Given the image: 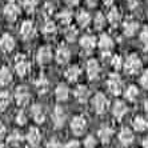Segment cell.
I'll list each match as a JSON object with an SVG mask.
<instances>
[{
  "label": "cell",
  "mask_w": 148,
  "mask_h": 148,
  "mask_svg": "<svg viewBox=\"0 0 148 148\" xmlns=\"http://www.w3.org/2000/svg\"><path fill=\"white\" fill-rule=\"evenodd\" d=\"M11 101H12V95L8 91H1L0 92V111L7 110Z\"/></svg>",
  "instance_id": "obj_34"
},
{
  "label": "cell",
  "mask_w": 148,
  "mask_h": 148,
  "mask_svg": "<svg viewBox=\"0 0 148 148\" xmlns=\"http://www.w3.org/2000/svg\"><path fill=\"white\" fill-rule=\"evenodd\" d=\"M143 148H148V136L143 139Z\"/></svg>",
  "instance_id": "obj_51"
},
{
  "label": "cell",
  "mask_w": 148,
  "mask_h": 148,
  "mask_svg": "<svg viewBox=\"0 0 148 148\" xmlns=\"http://www.w3.org/2000/svg\"><path fill=\"white\" fill-rule=\"evenodd\" d=\"M100 64L97 62L96 59H90L86 64V72H87V76H88V79L91 80H95L99 77L100 75Z\"/></svg>",
  "instance_id": "obj_13"
},
{
  "label": "cell",
  "mask_w": 148,
  "mask_h": 148,
  "mask_svg": "<svg viewBox=\"0 0 148 148\" xmlns=\"http://www.w3.org/2000/svg\"><path fill=\"white\" fill-rule=\"evenodd\" d=\"M41 31H43V34H44L45 36H53V35L56 34V31H58L55 21L47 19L45 23H44V25H43V29H41Z\"/></svg>",
  "instance_id": "obj_35"
},
{
  "label": "cell",
  "mask_w": 148,
  "mask_h": 148,
  "mask_svg": "<svg viewBox=\"0 0 148 148\" xmlns=\"http://www.w3.org/2000/svg\"><path fill=\"white\" fill-rule=\"evenodd\" d=\"M63 147H64V145H63L56 138L49 139L48 143H47V145H45V148H63Z\"/></svg>",
  "instance_id": "obj_43"
},
{
  "label": "cell",
  "mask_w": 148,
  "mask_h": 148,
  "mask_svg": "<svg viewBox=\"0 0 148 148\" xmlns=\"http://www.w3.org/2000/svg\"><path fill=\"white\" fill-rule=\"evenodd\" d=\"M80 73H82V69L79 66H71L64 71V76L69 83H75L80 77Z\"/></svg>",
  "instance_id": "obj_27"
},
{
  "label": "cell",
  "mask_w": 148,
  "mask_h": 148,
  "mask_svg": "<svg viewBox=\"0 0 148 148\" xmlns=\"http://www.w3.org/2000/svg\"><path fill=\"white\" fill-rule=\"evenodd\" d=\"M15 100L19 107H25L29 101H31V92L25 86H19L16 87L15 91Z\"/></svg>",
  "instance_id": "obj_6"
},
{
  "label": "cell",
  "mask_w": 148,
  "mask_h": 148,
  "mask_svg": "<svg viewBox=\"0 0 148 148\" xmlns=\"http://www.w3.org/2000/svg\"><path fill=\"white\" fill-rule=\"evenodd\" d=\"M83 145H84V148H96V145H97L96 138L92 136V135H88L84 139V141H83Z\"/></svg>",
  "instance_id": "obj_40"
},
{
  "label": "cell",
  "mask_w": 148,
  "mask_h": 148,
  "mask_svg": "<svg viewBox=\"0 0 148 148\" xmlns=\"http://www.w3.org/2000/svg\"><path fill=\"white\" fill-rule=\"evenodd\" d=\"M72 12L69 10H62L58 14V20L60 24H63L64 27H67V25L71 24V21H72Z\"/></svg>",
  "instance_id": "obj_31"
},
{
  "label": "cell",
  "mask_w": 148,
  "mask_h": 148,
  "mask_svg": "<svg viewBox=\"0 0 148 148\" xmlns=\"http://www.w3.org/2000/svg\"><path fill=\"white\" fill-rule=\"evenodd\" d=\"M15 121H16V124H19V125H24V124L27 123V115H25V112L23 110H20L16 114Z\"/></svg>",
  "instance_id": "obj_42"
},
{
  "label": "cell",
  "mask_w": 148,
  "mask_h": 148,
  "mask_svg": "<svg viewBox=\"0 0 148 148\" xmlns=\"http://www.w3.org/2000/svg\"><path fill=\"white\" fill-rule=\"evenodd\" d=\"M20 15V7L14 0H10L4 7V16L8 21H15Z\"/></svg>",
  "instance_id": "obj_8"
},
{
  "label": "cell",
  "mask_w": 148,
  "mask_h": 148,
  "mask_svg": "<svg viewBox=\"0 0 148 148\" xmlns=\"http://www.w3.org/2000/svg\"><path fill=\"white\" fill-rule=\"evenodd\" d=\"M55 59L59 64H66V63H68V60L71 59V51H69L68 47H67V45H63V44L59 45L58 49H56V53H55Z\"/></svg>",
  "instance_id": "obj_15"
},
{
  "label": "cell",
  "mask_w": 148,
  "mask_h": 148,
  "mask_svg": "<svg viewBox=\"0 0 148 148\" xmlns=\"http://www.w3.org/2000/svg\"><path fill=\"white\" fill-rule=\"evenodd\" d=\"M29 115L36 124H43L45 121V117H47L45 110L41 104H32L29 108Z\"/></svg>",
  "instance_id": "obj_9"
},
{
  "label": "cell",
  "mask_w": 148,
  "mask_h": 148,
  "mask_svg": "<svg viewBox=\"0 0 148 148\" xmlns=\"http://www.w3.org/2000/svg\"><path fill=\"white\" fill-rule=\"evenodd\" d=\"M97 3H99V0H86V4L88 5V7H91V8L96 7Z\"/></svg>",
  "instance_id": "obj_48"
},
{
  "label": "cell",
  "mask_w": 148,
  "mask_h": 148,
  "mask_svg": "<svg viewBox=\"0 0 148 148\" xmlns=\"http://www.w3.org/2000/svg\"><path fill=\"white\" fill-rule=\"evenodd\" d=\"M25 139V136L21 134L19 130H14L11 131L10 135L7 136V140H8V144L12 145V147H19V145L23 143V140Z\"/></svg>",
  "instance_id": "obj_26"
},
{
  "label": "cell",
  "mask_w": 148,
  "mask_h": 148,
  "mask_svg": "<svg viewBox=\"0 0 148 148\" xmlns=\"http://www.w3.org/2000/svg\"><path fill=\"white\" fill-rule=\"evenodd\" d=\"M112 136H114V130L110 125H101L99 128V131H97V138L100 139V141L103 144H108L111 139H112Z\"/></svg>",
  "instance_id": "obj_24"
},
{
  "label": "cell",
  "mask_w": 148,
  "mask_h": 148,
  "mask_svg": "<svg viewBox=\"0 0 148 148\" xmlns=\"http://www.w3.org/2000/svg\"><path fill=\"white\" fill-rule=\"evenodd\" d=\"M144 110H145V112L148 114V99L144 101Z\"/></svg>",
  "instance_id": "obj_52"
},
{
  "label": "cell",
  "mask_w": 148,
  "mask_h": 148,
  "mask_svg": "<svg viewBox=\"0 0 148 148\" xmlns=\"http://www.w3.org/2000/svg\"><path fill=\"white\" fill-rule=\"evenodd\" d=\"M107 21L108 24H111L112 27H117V25H120L121 23V12L119 8L116 7H111L110 11H108L107 14Z\"/></svg>",
  "instance_id": "obj_19"
},
{
  "label": "cell",
  "mask_w": 148,
  "mask_h": 148,
  "mask_svg": "<svg viewBox=\"0 0 148 148\" xmlns=\"http://www.w3.org/2000/svg\"><path fill=\"white\" fill-rule=\"evenodd\" d=\"M15 48V39L10 34H3L0 36V49L5 53H10Z\"/></svg>",
  "instance_id": "obj_17"
},
{
  "label": "cell",
  "mask_w": 148,
  "mask_h": 148,
  "mask_svg": "<svg viewBox=\"0 0 148 148\" xmlns=\"http://www.w3.org/2000/svg\"><path fill=\"white\" fill-rule=\"evenodd\" d=\"M35 88L38 90V92L39 93H45L47 91H48V88H49V80L45 77V76H39L38 79L35 80Z\"/></svg>",
  "instance_id": "obj_29"
},
{
  "label": "cell",
  "mask_w": 148,
  "mask_h": 148,
  "mask_svg": "<svg viewBox=\"0 0 148 148\" xmlns=\"http://www.w3.org/2000/svg\"><path fill=\"white\" fill-rule=\"evenodd\" d=\"M80 0H66V3L68 4V5H71V7H75V5H77L79 4Z\"/></svg>",
  "instance_id": "obj_49"
},
{
  "label": "cell",
  "mask_w": 148,
  "mask_h": 148,
  "mask_svg": "<svg viewBox=\"0 0 148 148\" xmlns=\"http://www.w3.org/2000/svg\"><path fill=\"white\" fill-rule=\"evenodd\" d=\"M127 1V4H128V7L131 8V10H134V8H136L140 4V1L141 0H125Z\"/></svg>",
  "instance_id": "obj_47"
},
{
  "label": "cell",
  "mask_w": 148,
  "mask_h": 148,
  "mask_svg": "<svg viewBox=\"0 0 148 148\" xmlns=\"http://www.w3.org/2000/svg\"><path fill=\"white\" fill-rule=\"evenodd\" d=\"M147 19H148V11H147Z\"/></svg>",
  "instance_id": "obj_54"
},
{
  "label": "cell",
  "mask_w": 148,
  "mask_h": 148,
  "mask_svg": "<svg viewBox=\"0 0 148 148\" xmlns=\"http://www.w3.org/2000/svg\"><path fill=\"white\" fill-rule=\"evenodd\" d=\"M35 35V25L31 20H25L23 21V24L20 27V36L24 40H29L34 38Z\"/></svg>",
  "instance_id": "obj_20"
},
{
  "label": "cell",
  "mask_w": 148,
  "mask_h": 148,
  "mask_svg": "<svg viewBox=\"0 0 148 148\" xmlns=\"http://www.w3.org/2000/svg\"><path fill=\"white\" fill-rule=\"evenodd\" d=\"M101 1H103V4L107 5V7H111V5L115 3V0H101Z\"/></svg>",
  "instance_id": "obj_50"
},
{
  "label": "cell",
  "mask_w": 148,
  "mask_h": 148,
  "mask_svg": "<svg viewBox=\"0 0 148 148\" xmlns=\"http://www.w3.org/2000/svg\"><path fill=\"white\" fill-rule=\"evenodd\" d=\"M7 136V128L1 121H0V140H3L4 138Z\"/></svg>",
  "instance_id": "obj_46"
},
{
  "label": "cell",
  "mask_w": 148,
  "mask_h": 148,
  "mask_svg": "<svg viewBox=\"0 0 148 148\" xmlns=\"http://www.w3.org/2000/svg\"><path fill=\"white\" fill-rule=\"evenodd\" d=\"M79 44H80V47H82L84 51L91 52L92 49H95V47L97 45V40H96V38H95L93 35L87 34V35H83L82 38H80Z\"/></svg>",
  "instance_id": "obj_14"
},
{
  "label": "cell",
  "mask_w": 148,
  "mask_h": 148,
  "mask_svg": "<svg viewBox=\"0 0 148 148\" xmlns=\"http://www.w3.org/2000/svg\"><path fill=\"white\" fill-rule=\"evenodd\" d=\"M92 23H93V28H95V29L101 31V29L106 27V24H107L108 21H107V17L103 15V12H97V14L93 16Z\"/></svg>",
  "instance_id": "obj_32"
},
{
  "label": "cell",
  "mask_w": 148,
  "mask_h": 148,
  "mask_svg": "<svg viewBox=\"0 0 148 148\" xmlns=\"http://www.w3.org/2000/svg\"><path fill=\"white\" fill-rule=\"evenodd\" d=\"M51 119H52V124H53V127H55V128L64 127L66 120H67L66 108H63L62 106H56V107L52 110Z\"/></svg>",
  "instance_id": "obj_4"
},
{
  "label": "cell",
  "mask_w": 148,
  "mask_h": 148,
  "mask_svg": "<svg viewBox=\"0 0 148 148\" xmlns=\"http://www.w3.org/2000/svg\"><path fill=\"white\" fill-rule=\"evenodd\" d=\"M107 88L114 96H119L123 91V82L117 75H110L107 79Z\"/></svg>",
  "instance_id": "obj_7"
},
{
  "label": "cell",
  "mask_w": 148,
  "mask_h": 148,
  "mask_svg": "<svg viewBox=\"0 0 148 148\" xmlns=\"http://www.w3.org/2000/svg\"><path fill=\"white\" fill-rule=\"evenodd\" d=\"M41 12H43V15H44V16L48 19V17L52 16V14L55 12V5H53L51 1H47V3L43 5V10H41Z\"/></svg>",
  "instance_id": "obj_39"
},
{
  "label": "cell",
  "mask_w": 148,
  "mask_h": 148,
  "mask_svg": "<svg viewBox=\"0 0 148 148\" xmlns=\"http://www.w3.org/2000/svg\"><path fill=\"white\" fill-rule=\"evenodd\" d=\"M119 141H120V144L124 145V147H128V145L132 144V141H134V132L130 130V128L124 127L120 130V132H119Z\"/></svg>",
  "instance_id": "obj_21"
},
{
  "label": "cell",
  "mask_w": 148,
  "mask_h": 148,
  "mask_svg": "<svg viewBox=\"0 0 148 148\" xmlns=\"http://www.w3.org/2000/svg\"><path fill=\"white\" fill-rule=\"evenodd\" d=\"M91 104H92L93 111H95L97 115L106 114L107 110H108V107H110V103H108L107 96L101 92H97L96 95L91 99Z\"/></svg>",
  "instance_id": "obj_1"
},
{
  "label": "cell",
  "mask_w": 148,
  "mask_h": 148,
  "mask_svg": "<svg viewBox=\"0 0 148 148\" xmlns=\"http://www.w3.org/2000/svg\"><path fill=\"white\" fill-rule=\"evenodd\" d=\"M97 45L103 52H111V49L114 48V40L108 34H101L97 40Z\"/></svg>",
  "instance_id": "obj_22"
},
{
  "label": "cell",
  "mask_w": 148,
  "mask_h": 148,
  "mask_svg": "<svg viewBox=\"0 0 148 148\" xmlns=\"http://www.w3.org/2000/svg\"><path fill=\"white\" fill-rule=\"evenodd\" d=\"M139 39H140L141 44L144 45V49L147 51L148 49V27H144L141 29L140 35H139Z\"/></svg>",
  "instance_id": "obj_41"
},
{
  "label": "cell",
  "mask_w": 148,
  "mask_h": 148,
  "mask_svg": "<svg viewBox=\"0 0 148 148\" xmlns=\"http://www.w3.org/2000/svg\"><path fill=\"white\" fill-rule=\"evenodd\" d=\"M87 130V119L83 115H76L71 120V131L76 136H82Z\"/></svg>",
  "instance_id": "obj_5"
},
{
  "label": "cell",
  "mask_w": 148,
  "mask_h": 148,
  "mask_svg": "<svg viewBox=\"0 0 148 148\" xmlns=\"http://www.w3.org/2000/svg\"><path fill=\"white\" fill-rule=\"evenodd\" d=\"M12 80H14V76H12L11 69L7 66H3L0 68V84L1 86H8L10 83H12Z\"/></svg>",
  "instance_id": "obj_28"
},
{
  "label": "cell",
  "mask_w": 148,
  "mask_h": 148,
  "mask_svg": "<svg viewBox=\"0 0 148 148\" xmlns=\"http://www.w3.org/2000/svg\"><path fill=\"white\" fill-rule=\"evenodd\" d=\"M139 29V21L134 17H127L125 20L123 21V34L127 36V38H132L136 35Z\"/></svg>",
  "instance_id": "obj_11"
},
{
  "label": "cell",
  "mask_w": 148,
  "mask_h": 148,
  "mask_svg": "<svg viewBox=\"0 0 148 148\" xmlns=\"http://www.w3.org/2000/svg\"><path fill=\"white\" fill-rule=\"evenodd\" d=\"M132 127H134L135 131L144 132L148 130V120L144 119L143 116H136L134 120H132Z\"/></svg>",
  "instance_id": "obj_30"
},
{
  "label": "cell",
  "mask_w": 148,
  "mask_h": 148,
  "mask_svg": "<svg viewBox=\"0 0 148 148\" xmlns=\"http://www.w3.org/2000/svg\"><path fill=\"white\" fill-rule=\"evenodd\" d=\"M123 66H124V62H123V59H121L120 55H114L112 56V59H111V67H112V68L116 69V71H119Z\"/></svg>",
  "instance_id": "obj_37"
},
{
  "label": "cell",
  "mask_w": 148,
  "mask_h": 148,
  "mask_svg": "<svg viewBox=\"0 0 148 148\" xmlns=\"http://www.w3.org/2000/svg\"><path fill=\"white\" fill-rule=\"evenodd\" d=\"M36 5H38V0H23V8L28 14L34 12L36 10Z\"/></svg>",
  "instance_id": "obj_38"
},
{
  "label": "cell",
  "mask_w": 148,
  "mask_h": 148,
  "mask_svg": "<svg viewBox=\"0 0 148 148\" xmlns=\"http://www.w3.org/2000/svg\"><path fill=\"white\" fill-rule=\"evenodd\" d=\"M77 35H79L77 28L71 25V24L67 25L66 29H64V38H66V40L69 41V43H73V41L77 39Z\"/></svg>",
  "instance_id": "obj_33"
},
{
  "label": "cell",
  "mask_w": 148,
  "mask_h": 148,
  "mask_svg": "<svg viewBox=\"0 0 148 148\" xmlns=\"http://www.w3.org/2000/svg\"><path fill=\"white\" fill-rule=\"evenodd\" d=\"M52 60V49L48 45H43L36 52V62L40 66H45Z\"/></svg>",
  "instance_id": "obj_12"
},
{
  "label": "cell",
  "mask_w": 148,
  "mask_h": 148,
  "mask_svg": "<svg viewBox=\"0 0 148 148\" xmlns=\"http://www.w3.org/2000/svg\"><path fill=\"white\" fill-rule=\"evenodd\" d=\"M124 72L127 75H136L141 69V60L138 55H130L125 60H124Z\"/></svg>",
  "instance_id": "obj_2"
},
{
  "label": "cell",
  "mask_w": 148,
  "mask_h": 148,
  "mask_svg": "<svg viewBox=\"0 0 148 148\" xmlns=\"http://www.w3.org/2000/svg\"><path fill=\"white\" fill-rule=\"evenodd\" d=\"M112 115H114L115 117H116L117 120H121L124 116H125V114L128 112V107L127 104L124 103V101H121V100H116L114 104H112Z\"/></svg>",
  "instance_id": "obj_16"
},
{
  "label": "cell",
  "mask_w": 148,
  "mask_h": 148,
  "mask_svg": "<svg viewBox=\"0 0 148 148\" xmlns=\"http://www.w3.org/2000/svg\"><path fill=\"white\" fill-rule=\"evenodd\" d=\"M0 148H10L8 145H5V144H0Z\"/></svg>",
  "instance_id": "obj_53"
},
{
  "label": "cell",
  "mask_w": 148,
  "mask_h": 148,
  "mask_svg": "<svg viewBox=\"0 0 148 148\" xmlns=\"http://www.w3.org/2000/svg\"><path fill=\"white\" fill-rule=\"evenodd\" d=\"M140 84H141V87H143V88L148 90V69L141 73V76H140Z\"/></svg>",
  "instance_id": "obj_44"
},
{
  "label": "cell",
  "mask_w": 148,
  "mask_h": 148,
  "mask_svg": "<svg viewBox=\"0 0 148 148\" xmlns=\"http://www.w3.org/2000/svg\"><path fill=\"white\" fill-rule=\"evenodd\" d=\"M25 141L28 143V145L31 148L39 147L41 141V132L39 131L38 127H31L28 130L27 135H25Z\"/></svg>",
  "instance_id": "obj_10"
},
{
  "label": "cell",
  "mask_w": 148,
  "mask_h": 148,
  "mask_svg": "<svg viewBox=\"0 0 148 148\" xmlns=\"http://www.w3.org/2000/svg\"><path fill=\"white\" fill-rule=\"evenodd\" d=\"M55 97L58 101H67L69 97V88L66 83H59L55 88Z\"/></svg>",
  "instance_id": "obj_23"
},
{
  "label": "cell",
  "mask_w": 148,
  "mask_h": 148,
  "mask_svg": "<svg viewBox=\"0 0 148 148\" xmlns=\"http://www.w3.org/2000/svg\"><path fill=\"white\" fill-rule=\"evenodd\" d=\"M73 95H75V97L77 99V101L82 104L87 103L88 101V99H90V88L87 86H84V84H80V86H77L75 88V92H73Z\"/></svg>",
  "instance_id": "obj_18"
},
{
  "label": "cell",
  "mask_w": 148,
  "mask_h": 148,
  "mask_svg": "<svg viewBox=\"0 0 148 148\" xmlns=\"http://www.w3.org/2000/svg\"><path fill=\"white\" fill-rule=\"evenodd\" d=\"M91 21H92V17H91L88 11L80 10L77 12V15H76V23H77V25L80 28H87L91 24Z\"/></svg>",
  "instance_id": "obj_25"
},
{
  "label": "cell",
  "mask_w": 148,
  "mask_h": 148,
  "mask_svg": "<svg viewBox=\"0 0 148 148\" xmlns=\"http://www.w3.org/2000/svg\"><path fill=\"white\" fill-rule=\"evenodd\" d=\"M63 148H80V143L77 140H69V141H67L66 143V145Z\"/></svg>",
  "instance_id": "obj_45"
},
{
  "label": "cell",
  "mask_w": 148,
  "mask_h": 148,
  "mask_svg": "<svg viewBox=\"0 0 148 148\" xmlns=\"http://www.w3.org/2000/svg\"><path fill=\"white\" fill-rule=\"evenodd\" d=\"M15 71L20 77H25L31 71V62L25 55H17L15 58Z\"/></svg>",
  "instance_id": "obj_3"
},
{
  "label": "cell",
  "mask_w": 148,
  "mask_h": 148,
  "mask_svg": "<svg viewBox=\"0 0 148 148\" xmlns=\"http://www.w3.org/2000/svg\"><path fill=\"white\" fill-rule=\"evenodd\" d=\"M139 96V90L136 86H130L124 92V97L128 100V101H135Z\"/></svg>",
  "instance_id": "obj_36"
}]
</instances>
